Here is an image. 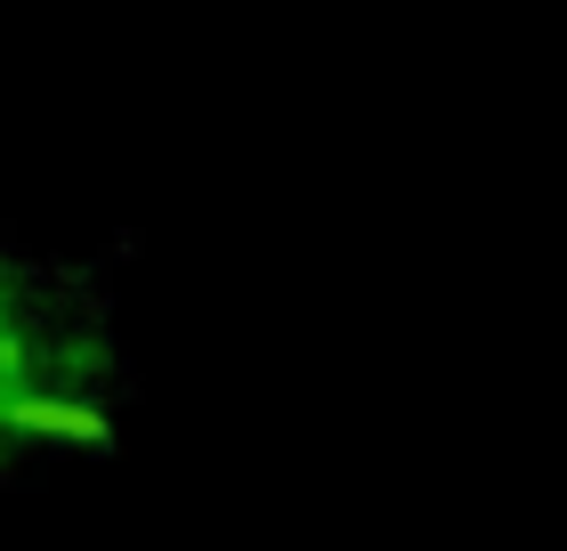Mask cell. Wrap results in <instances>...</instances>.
<instances>
[{"instance_id": "6da1fadb", "label": "cell", "mask_w": 567, "mask_h": 551, "mask_svg": "<svg viewBox=\"0 0 567 551\" xmlns=\"http://www.w3.org/2000/svg\"><path fill=\"white\" fill-rule=\"evenodd\" d=\"M106 438L114 422L97 333L33 259L0 244V479Z\"/></svg>"}]
</instances>
